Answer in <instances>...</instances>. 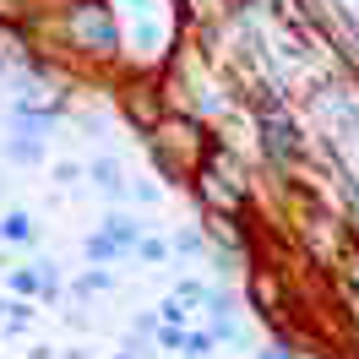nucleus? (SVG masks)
Wrapping results in <instances>:
<instances>
[{
	"mask_svg": "<svg viewBox=\"0 0 359 359\" xmlns=\"http://www.w3.org/2000/svg\"><path fill=\"white\" fill-rule=\"evenodd\" d=\"M66 33L93 60H114V49H120V22H114V6H104V0H71Z\"/></svg>",
	"mask_w": 359,
	"mask_h": 359,
	"instance_id": "1",
	"label": "nucleus"
},
{
	"mask_svg": "<svg viewBox=\"0 0 359 359\" xmlns=\"http://www.w3.org/2000/svg\"><path fill=\"white\" fill-rule=\"evenodd\" d=\"M120 109H126V120H131L142 136H153L158 126L169 120V93H163L158 76H136V82L120 88Z\"/></svg>",
	"mask_w": 359,
	"mask_h": 359,
	"instance_id": "2",
	"label": "nucleus"
},
{
	"mask_svg": "<svg viewBox=\"0 0 359 359\" xmlns=\"http://www.w3.org/2000/svg\"><path fill=\"white\" fill-rule=\"evenodd\" d=\"M191 185H196L202 207H212L218 218H240V212H245V180H229L212 158L196 169V180H191Z\"/></svg>",
	"mask_w": 359,
	"mask_h": 359,
	"instance_id": "3",
	"label": "nucleus"
},
{
	"mask_svg": "<svg viewBox=\"0 0 359 359\" xmlns=\"http://www.w3.org/2000/svg\"><path fill=\"white\" fill-rule=\"evenodd\" d=\"M256 136H262V153L272 158V163H299V153H305V142H299V131H294L289 114H262L256 120Z\"/></svg>",
	"mask_w": 359,
	"mask_h": 359,
	"instance_id": "4",
	"label": "nucleus"
},
{
	"mask_svg": "<svg viewBox=\"0 0 359 359\" xmlns=\"http://www.w3.org/2000/svg\"><path fill=\"white\" fill-rule=\"evenodd\" d=\"M250 305H256V316H267V321H278V316H283V283H278L267 267L250 272Z\"/></svg>",
	"mask_w": 359,
	"mask_h": 359,
	"instance_id": "5",
	"label": "nucleus"
},
{
	"mask_svg": "<svg viewBox=\"0 0 359 359\" xmlns=\"http://www.w3.org/2000/svg\"><path fill=\"white\" fill-rule=\"evenodd\" d=\"M55 120H60V114H55V109H39V104H17V109H11L17 136H49V131H55Z\"/></svg>",
	"mask_w": 359,
	"mask_h": 359,
	"instance_id": "6",
	"label": "nucleus"
},
{
	"mask_svg": "<svg viewBox=\"0 0 359 359\" xmlns=\"http://www.w3.org/2000/svg\"><path fill=\"white\" fill-rule=\"evenodd\" d=\"M93 185H98L109 202H120V196H126V169H120L114 158H93Z\"/></svg>",
	"mask_w": 359,
	"mask_h": 359,
	"instance_id": "7",
	"label": "nucleus"
},
{
	"mask_svg": "<svg viewBox=\"0 0 359 359\" xmlns=\"http://www.w3.org/2000/svg\"><path fill=\"white\" fill-rule=\"evenodd\" d=\"M6 158L39 169V163H44V136H6Z\"/></svg>",
	"mask_w": 359,
	"mask_h": 359,
	"instance_id": "8",
	"label": "nucleus"
},
{
	"mask_svg": "<svg viewBox=\"0 0 359 359\" xmlns=\"http://www.w3.org/2000/svg\"><path fill=\"white\" fill-rule=\"evenodd\" d=\"M0 240H6V245H33V240H39V224H33L27 212H6V218H0Z\"/></svg>",
	"mask_w": 359,
	"mask_h": 359,
	"instance_id": "9",
	"label": "nucleus"
},
{
	"mask_svg": "<svg viewBox=\"0 0 359 359\" xmlns=\"http://www.w3.org/2000/svg\"><path fill=\"white\" fill-rule=\"evenodd\" d=\"M104 234H109L120 250H136V245H142V224H136V218H126V212H114L109 224H104Z\"/></svg>",
	"mask_w": 359,
	"mask_h": 359,
	"instance_id": "10",
	"label": "nucleus"
},
{
	"mask_svg": "<svg viewBox=\"0 0 359 359\" xmlns=\"http://www.w3.org/2000/svg\"><path fill=\"white\" fill-rule=\"evenodd\" d=\"M175 250H180V256H196V262H207V256H212L196 229H180V234H175Z\"/></svg>",
	"mask_w": 359,
	"mask_h": 359,
	"instance_id": "11",
	"label": "nucleus"
},
{
	"mask_svg": "<svg viewBox=\"0 0 359 359\" xmlns=\"http://www.w3.org/2000/svg\"><path fill=\"white\" fill-rule=\"evenodd\" d=\"M82 250H88V256L98 262V267H104V262H114V256H126V250L114 245L109 234H88V245H82Z\"/></svg>",
	"mask_w": 359,
	"mask_h": 359,
	"instance_id": "12",
	"label": "nucleus"
},
{
	"mask_svg": "<svg viewBox=\"0 0 359 359\" xmlns=\"http://www.w3.org/2000/svg\"><path fill=\"white\" fill-rule=\"evenodd\" d=\"M39 294H44L49 305L60 299V267H55V262H44V256H39Z\"/></svg>",
	"mask_w": 359,
	"mask_h": 359,
	"instance_id": "13",
	"label": "nucleus"
},
{
	"mask_svg": "<svg viewBox=\"0 0 359 359\" xmlns=\"http://www.w3.org/2000/svg\"><path fill=\"white\" fill-rule=\"evenodd\" d=\"M185 299H180V294H169V299H163V305H158V321H163V327H185Z\"/></svg>",
	"mask_w": 359,
	"mask_h": 359,
	"instance_id": "14",
	"label": "nucleus"
},
{
	"mask_svg": "<svg viewBox=\"0 0 359 359\" xmlns=\"http://www.w3.org/2000/svg\"><path fill=\"white\" fill-rule=\"evenodd\" d=\"M11 289L22 294V299H27V294H39V262H27V267L11 272Z\"/></svg>",
	"mask_w": 359,
	"mask_h": 359,
	"instance_id": "15",
	"label": "nucleus"
},
{
	"mask_svg": "<svg viewBox=\"0 0 359 359\" xmlns=\"http://www.w3.org/2000/svg\"><path fill=\"white\" fill-rule=\"evenodd\" d=\"M27 321H33V305H27V299H17V305H6V332H22Z\"/></svg>",
	"mask_w": 359,
	"mask_h": 359,
	"instance_id": "16",
	"label": "nucleus"
},
{
	"mask_svg": "<svg viewBox=\"0 0 359 359\" xmlns=\"http://www.w3.org/2000/svg\"><path fill=\"white\" fill-rule=\"evenodd\" d=\"M0 22H6V27L27 22V0H0Z\"/></svg>",
	"mask_w": 359,
	"mask_h": 359,
	"instance_id": "17",
	"label": "nucleus"
},
{
	"mask_svg": "<svg viewBox=\"0 0 359 359\" xmlns=\"http://www.w3.org/2000/svg\"><path fill=\"white\" fill-rule=\"evenodd\" d=\"M136 256H142V262H163V256H169V245H163V240H153V234H142Z\"/></svg>",
	"mask_w": 359,
	"mask_h": 359,
	"instance_id": "18",
	"label": "nucleus"
},
{
	"mask_svg": "<svg viewBox=\"0 0 359 359\" xmlns=\"http://www.w3.org/2000/svg\"><path fill=\"white\" fill-rule=\"evenodd\" d=\"M109 283H114V278H109V272H104V267L82 272V289H93V294H104V289H109Z\"/></svg>",
	"mask_w": 359,
	"mask_h": 359,
	"instance_id": "19",
	"label": "nucleus"
},
{
	"mask_svg": "<svg viewBox=\"0 0 359 359\" xmlns=\"http://www.w3.org/2000/svg\"><path fill=\"white\" fill-rule=\"evenodd\" d=\"M6 55H22V39H17L11 27L0 22V60H6Z\"/></svg>",
	"mask_w": 359,
	"mask_h": 359,
	"instance_id": "20",
	"label": "nucleus"
},
{
	"mask_svg": "<svg viewBox=\"0 0 359 359\" xmlns=\"http://www.w3.org/2000/svg\"><path fill=\"white\" fill-rule=\"evenodd\" d=\"M55 180H60V185H71V180H82V169H76V163H55Z\"/></svg>",
	"mask_w": 359,
	"mask_h": 359,
	"instance_id": "21",
	"label": "nucleus"
},
{
	"mask_svg": "<svg viewBox=\"0 0 359 359\" xmlns=\"http://www.w3.org/2000/svg\"><path fill=\"white\" fill-rule=\"evenodd\" d=\"M256 359H294V354H289V348H283V343H272V348H262V354H256Z\"/></svg>",
	"mask_w": 359,
	"mask_h": 359,
	"instance_id": "22",
	"label": "nucleus"
},
{
	"mask_svg": "<svg viewBox=\"0 0 359 359\" xmlns=\"http://www.w3.org/2000/svg\"><path fill=\"white\" fill-rule=\"evenodd\" d=\"M0 321H6V299H0Z\"/></svg>",
	"mask_w": 359,
	"mask_h": 359,
	"instance_id": "23",
	"label": "nucleus"
},
{
	"mask_svg": "<svg viewBox=\"0 0 359 359\" xmlns=\"http://www.w3.org/2000/svg\"><path fill=\"white\" fill-rule=\"evenodd\" d=\"M114 359H136V354H114Z\"/></svg>",
	"mask_w": 359,
	"mask_h": 359,
	"instance_id": "24",
	"label": "nucleus"
},
{
	"mask_svg": "<svg viewBox=\"0 0 359 359\" xmlns=\"http://www.w3.org/2000/svg\"><path fill=\"white\" fill-rule=\"evenodd\" d=\"M0 196H6V180H0Z\"/></svg>",
	"mask_w": 359,
	"mask_h": 359,
	"instance_id": "25",
	"label": "nucleus"
}]
</instances>
